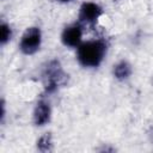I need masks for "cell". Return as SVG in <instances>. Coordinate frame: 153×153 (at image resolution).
<instances>
[{
	"label": "cell",
	"mask_w": 153,
	"mask_h": 153,
	"mask_svg": "<svg viewBox=\"0 0 153 153\" xmlns=\"http://www.w3.org/2000/svg\"><path fill=\"white\" fill-rule=\"evenodd\" d=\"M67 76L68 75L62 69L60 61L50 60L49 62H47L42 72L45 93H54L55 91H57V88L66 82Z\"/></svg>",
	"instance_id": "obj_2"
},
{
	"label": "cell",
	"mask_w": 153,
	"mask_h": 153,
	"mask_svg": "<svg viewBox=\"0 0 153 153\" xmlns=\"http://www.w3.org/2000/svg\"><path fill=\"white\" fill-rule=\"evenodd\" d=\"M59 2H62V4H67V2H72L73 0H57Z\"/></svg>",
	"instance_id": "obj_10"
},
{
	"label": "cell",
	"mask_w": 153,
	"mask_h": 153,
	"mask_svg": "<svg viewBox=\"0 0 153 153\" xmlns=\"http://www.w3.org/2000/svg\"><path fill=\"white\" fill-rule=\"evenodd\" d=\"M53 135L51 133H45L43 135H41L36 142V147L39 152L42 153H48L53 151Z\"/></svg>",
	"instance_id": "obj_8"
},
{
	"label": "cell",
	"mask_w": 153,
	"mask_h": 153,
	"mask_svg": "<svg viewBox=\"0 0 153 153\" xmlns=\"http://www.w3.org/2000/svg\"><path fill=\"white\" fill-rule=\"evenodd\" d=\"M50 118H51L50 103L47 99L42 98L36 103V105L33 108V112H32L33 124L36 127H43L50 122Z\"/></svg>",
	"instance_id": "obj_6"
},
{
	"label": "cell",
	"mask_w": 153,
	"mask_h": 153,
	"mask_svg": "<svg viewBox=\"0 0 153 153\" xmlns=\"http://www.w3.org/2000/svg\"><path fill=\"white\" fill-rule=\"evenodd\" d=\"M42 31L38 26L27 27L20 37L19 41V50L24 55H33L36 54L42 45Z\"/></svg>",
	"instance_id": "obj_3"
},
{
	"label": "cell",
	"mask_w": 153,
	"mask_h": 153,
	"mask_svg": "<svg viewBox=\"0 0 153 153\" xmlns=\"http://www.w3.org/2000/svg\"><path fill=\"white\" fill-rule=\"evenodd\" d=\"M109 43L105 38H93L82 41L76 48V61L84 68L99 67L108 53Z\"/></svg>",
	"instance_id": "obj_1"
},
{
	"label": "cell",
	"mask_w": 153,
	"mask_h": 153,
	"mask_svg": "<svg viewBox=\"0 0 153 153\" xmlns=\"http://www.w3.org/2000/svg\"><path fill=\"white\" fill-rule=\"evenodd\" d=\"M103 7L94 1H85L79 7L78 22L84 26H93L103 16Z\"/></svg>",
	"instance_id": "obj_4"
},
{
	"label": "cell",
	"mask_w": 153,
	"mask_h": 153,
	"mask_svg": "<svg viewBox=\"0 0 153 153\" xmlns=\"http://www.w3.org/2000/svg\"><path fill=\"white\" fill-rule=\"evenodd\" d=\"M0 30H1V33H0V43L1 45H5L6 43H8L12 37H13V30L11 27L10 24L2 22L1 25H0Z\"/></svg>",
	"instance_id": "obj_9"
},
{
	"label": "cell",
	"mask_w": 153,
	"mask_h": 153,
	"mask_svg": "<svg viewBox=\"0 0 153 153\" xmlns=\"http://www.w3.org/2000/svg\"><path fill=\"white\" fill-rule=\"evenodd\" d=\"M82 33H84V25L79 22L72 23L63 27L61 32V42L67 48H78L82 42Z\"/></svg>",
	"instance_id": "obj_5"
},
{
	"label": "cell",
	"mask_w": 153,
	"mask_h": 153,
	"mask_svg": "<svg viewBox=\"0 0 153 153\" xmlns=\"http://www.w3.org/2000/svg\"><path fill=\"white\" fill-rule=\"evenodd\" d=\"M133 73V67L127 60H121L112 67V75L118 81H126L130 78Z\"/></svg>",
	"instance_id": "obj_7"
}]
</instances>
